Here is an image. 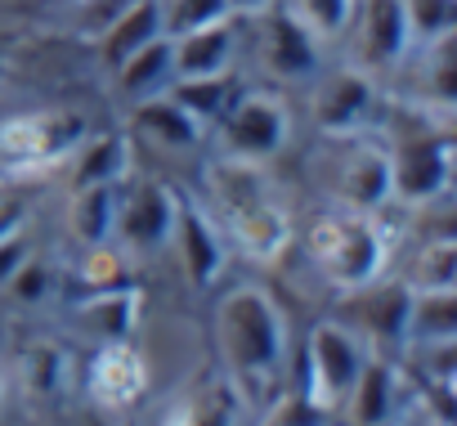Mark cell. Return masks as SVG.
<instances>
[{
	"label": "cell",
	"mask_w": 457,
	"mask_h": 426,
	"mask_svg": "<svg viewBox=\"0 0 457 426\" xmlns=\"http://www.w3.org/2000/svg\"><path fill=\"white\" fill-rule=\"evenodd\" d=\"M215 350L238 395H270L287 363V319L261 283H238L215 301Z\"/></svg>",
	"instance_id": "6da1fadb"
},
{
	"label": "cell",
	"mask_w": 457,
	"mask_h": 426,
	"mask_svg": "<svg viewBox=\"0 0 457 426\" xmlns=\"http://www.w3.org/2000/svg\"><path fill=\"white\" fill-rule=\"evenodd\" d=\"M390 261V238L377 221V211H350L323 216L310 230V265L341 292H354L372 279H381Z\"/></svg>",
	"instance_id": "7a4b0ae2"
},
{
	"label": "cell",
	"mask_w": 457,
	"mask_h": 426,
	"mask_svg": "<svg viewBox=\"0 0 457 426\" xmlns=\"http://www.w3.org/2000/svg\"><path fill=\"white\" fill-rule=\"evenodd\" d=\"M368 363V341L345 328L341 319H323L310 328L305 341V408L314 413H337L350 395V386L359 381Z\"/></svg>",
	"instance_id": "3957f363"
},
{
	"label": "cell",
	"mask_w": 457,
	"mask_h": 426,
	"mask_svg": "<svg viewBox=\"0 0 457 426\" xmlns=\"http://www.w3.org/2000/svg\"><path fill=\"white\" fill-rule=\"evenodd\" d=\"M390 157V197L399 202H430L448 188L453 175V139L448 130H430L421 117L395 135L386 148Z\"/></svg>",
	"instance_id": "277c9868"
},
{
	"label": "cell",
	"mask_w": 457,
	"mask_h": 426,
	"mask_svg": "<svg viewBox=\"0 0 457 426\" xmlns=\"http://www.w3.org/2000/svg\"><path fill=\"white\" fill-rule=\"evenodd\" d=\"M179 188L148 180V175H126L117 184V206H112V243L121 252H162L175 225Z\"/></svg>",
	"instance_id": "5b68a950"
},
{
	"label": "cell",
	"mask_w": 457,
	"mask_h": 426,
	"mask_svg": "<svg viewBox=\"0 0 457 426\" xmlns=\"http://www.w3.org/2000/svg\"><path fill=\"white\" fill-rule=\"evenodd\" d=\"M215 135H220L224 157L261 166L274 153H283V144L292 135V117H287L283 99H274L265 90H238V99L215 121Z\"/></svg>",
	"instance_id": "8992f818"
},
{
	"label": "cell",
	"mask_w": 457,
	"mask_h": 426,
	"mask_svg": "<svg viewBox=\"0 0 457 426\" xmlns=\"http://www.w3.org/2000/svg\"><path fill=\"white\" fill-rule=\"evenodd\" d=\"M86 139V117L46 108V113H19L0 121V157L10 166H50L63 153H72Z\"/></svg>",
	"instance_id": "52a82bcc"
},
{
	"label": "cell",
	"mask_w": 457,
	"mask_h": 426,
	"mask_svg": "<svg viewBox=\"0 0 457 426\" xmlns=\"http://www.w3.org/2000/svg\"><path fill=\"white\" fill-rule=\"evenodd\" d=\"M337 148H332V166H328V180H332V193L341 206L350 211H381L390 202V157L381 144L363 139V135H328Z\"/></svg>",
	"instance_id": "ba28073f"
},
{
	"label": "cell",
	"mask_w": 457,
	"mask_h": 426,
	"mask_svg": "<svg viewBox=\"0 0 457 426\" xmlns=\"http://www.w3.org/2000/svg\"><path fill=\"white\" fill-rule=\"evenodd\" d=\"M166 247H175L188 288H211V283L224 274V261H228L224 238H220V230L206 221V211H202L197 202H188L184 193H179V206H175V225H170Z\"/></svg>",
	"instance_id": "9c48e42d"
},
{
	"label": "cell",
	"mask_w": 457,
	"mask_h": 426,
	"mask_svg": "<svg viewBox=\"0 0 457 426\" xmlns=\"http://www.w3.org/2000/svg\"><path fill=\"white\" fill-rule=\"evenodd\" d=\"M265 32H261V59L274 77L305 81L319 72V37L287 10V5H265Z\"/></svg>",
	"instance_id": "30bf717a"
},
{
	"label": "cell",
	"mask_w": 457,
	"mask_h": 426,
	"mask_svg": "<svg viewBox=\"0 0 457 426\" xmlns=\"http://www.w3.org/2000/svg\"><path fill=\"white\" fill-rule=\"evenodd\" d=\"M148 395V363L130 341H108L95 350L90 363V399L108 413L135 408Z\"/></svg>",
	"instance_id": "8fae6325"
},
{
	"label": "cell",
	"mask_w": 457,
	"mask_h": 426,
	"mask_svg": "<svg viewBox=\"0 0 457 426\" xmlns=\"http://www.w3.org/2000/svg\"><path fill=\"white\" fill-rule=\"evenodd\" d=\"M372 81L359 72V68H337V72H323L319 86H314V126L323 135H350L368 121L372 113Z\"/></svg>",
	"instance_id": "7c38bea8"
},
{
	"label": "cell",
	"mask_w": 457,
	"mask_h": 426,
	"mask_svg": "<svg viewBox=\"0 0 457 426\" xmlns=\"http://www.w3.org/2000/svg\"><path fill=\"white\" fill-rule=\"evenodd\" d=\"M350 297V328L359 337H372V341H390L399 346L408 337V305H412V288L408 283H363Z\"/></svg>",
	"instance_id": "4fadbf2b"
},
{
	"label": "cell",
	"mask_w": 457,
	"mask_h": 426,
	"mask_svg": "<svg viewBox=\"0 0 457 426\" xmlns=\"http://www.w3.org/2000/svg\"><path fill=\"white\" fill-rule=\"evenodd\" d=\"M228 221V234H234V243L252 256V261H278L287 238H292V221L287 211L265 193V197H252L243 206H228L224 211Z\"/></svg>",
	"instance_id": "5bb4252c"
},
{
	"label": "cell",
	"mask_w": 457,
	"mask_h": 426,
	"mask_svg": "<svg viewBox=\"0 0 457 426\" xmlns=\"http://www.w3.org/2000/svg\"><path fill=\"white\" fill-rule=\"evenodd\" d=\"M238 413H243V395L234 390V381L211 377V381L179 390L162 408L157 426H238Z\"/></svg>",
	"instance_id": "9a60e30c"
},
{
	"label": "cell",
	"mask_w": 457,
	"mask_h": 426,
	"mask_svg": "<svg viewBox=\"0 0 457 426\" xmlns=\"http://www.w3.org/2000/svg\"><path fill=\"white\" fill-rule=\"evenodd\" d=\"M77 328L86 337H95L99 346L108 341H130L135 323H139V288L121 283V288H99V292H86L77 301Z\"/></svg>",
	"instance_id": "2e32d148"
},
{
	"label": "cell",
	"mask_w": 457,
	"mask_h": 426,
	"mask_svg": "<svg viewBox=\"0 0 457 426\" xmlns=\"http://www.w3.org/2000/svg\"><path fill=\"white\" fill-rule=\"evenodd\" d=\"M359 14V50L372 68H390L403 59L408 41V23H403V5L399 0H354Z\"/></svg>",
	"instance_id": "e0dca14e"
},
{
	"label": "cell",
	"mask_w": 457,
	"mask_h": 426,
	"mask_svg": "<svg viewBox=\"0 0 457 426\" xmlns=\"http://www.w3.org/2000/svg\"><path fill=\"white\" fill-rule=\"evenodd\" d=\"M234 50H238L234 19H220V23H206V28H197V32L170 37V63H175V77H211V72H228V63H234Z\"/></svg>",
	"instance_id": "ac0fdd59"
},
{
	"label": "cell",
	"mask_w": 457,
	"mask_h": 426,
	"mask_svg": "<svg viewBox=\"0 0 457 426\" xmlns=\"http://www.w3.org/2000/svg\"><path fill=\"white\" fill-rule=\"evenodd\" d=\"M399 399H403L399 368L368 355V363H363V372H359V381L350 386V395H345L341 408L350 413V426H386V422L395 417Z\"/></svg>",
	"instance_id": "d6986e66"
},
{
	"label": "cell",
	"mask_w": 457,
	"mask_h": 426,
	"mask_svg": "<svg viewBox=\"0 0 457 426\" xmlns=\"http://www.w3.org/2000/svg\"><path fill=\"white\" fill-rule=\"evenodd\" d=\"M130 130H135L139 139L157 144V148H170V153H188V148L206 135V126H197L166 90H162V95H148V99H135Z\"/></svg>",
	"instance_id": "ffe728a7"
},
{
	"label": "cell",
	"mask_w": 457,
	"mask_h": 426,
	"mask_svg": "<svg viewBox=\"0 0 457 426\" xmlns=\"http://www.w3.org/2000/svg\"><path fill=\"white\" fill-rule=\"evenodd\" d=\"M157 37H162V5H157V0H130V5L117 10V19H112L95 41H99L104 63H108V68H121L139 46H148V41H157Z\"/></svg>",
	"instance_id": "44dd1931"
},
{
	"label": "cell",
	"mask_w": 457,
	"mask_h": 426,
	"mask_svg": "<svg viewBox=\"0 0 457 426\" xmlns=\"http://www.w3.org/2000/svg\"><path fill=\"white\" fill-rule=\"evenodd\" d=\"M238 81L228 77V72H211V77H175L166 86V95L197 121V126H215L224 117V108L238 99Z\"/></svg>",
	"instance_id": "7402d4cb"
},
{
	"label": "cell",
	"mask_w": 457,
	"mask_h": 426,
	"mask_svg": "<svg viewBox=\"0 0 457 426\" xmlns=\"http://www.w3.org/2000/svg\"><path fill=\"white\" fill-rule=\"evenodd\" d=\"M130 175V139L121 130L95 135L77 144V171H72V188L86 184H121Z\"/></svg>",
	"instance_id": "603a6c76"
},
{
	"label": "cell",
	"mask_w": 457,
	"mask_h": 426,
	"mask_svg": "<svg viewBox=\"0 0 457 426\" xmlns=\"http://www.w3.org/2000/svg\"><path fill=\"white\" fill-rule=\"evenodd\" d=\"M112 206H117V184H86V188H72L68 234L77 238V247L112 243Z\"/></svg>",
	"instance_id": "cb8c5ba5"
},
{
	"label": "cell",
	"mask_w": 457,
	"mask_h": 426,
	"mask_svg": "<svg viewBox=\"0 0 457 426\" xmlns=\"http://www.w3.org/2000/svg\"><path fill=\"white\" fill-rule=\"evenodd\" d=\"M117 72V86L121 95L130 99H148V95H162L170 81H175V63H170V37H157L148 46H139Z\"/></svg>",
	"instance_id": "d4e9b609"
},
{
	"label": "cell",
	"mask_w": 457,
	"mask_h": 426,
	"mask_svg": "<svg viewBox=\"0 0 457 426\" xmlns=\"http://www.w3.org/2000/svg\"><path fill=\"white\" fill-rule=\"evenodd\" d=\"M448 337H457V288L412 292L403 341H448Z\"/></svg>",
	"instance_id": "484cf974"
},
{
	"label": "cell",
	"mask_w": 457,
	"mask_h": 426,
	"mask_svg": "<svg viewBox=\"0 0 457 426\" xmlns=\"http://www.w3.org/2000/svg\"><path fill=\"white\" fill-rule=\"evenodd\" d=\"M19 377H23L28 395H54L63 386V377H68V355L54 341H32L19 355Z\"/></svg>",
	"instance_id": "4316f807"
},
{
	"label": "cell",
	"mask_w": 457,
	"mask_h": 426,
	"mask_svg": "<svg viewBox=\"0 0 457 426\" xmlns=\"http://www.w3.org/2000/svg\"><path fill=\"white\" fill-rule=\"evenodd\" d=\"M412 292H439V288H457V243L453 238H435L421 243L412 274H408Z\"/></svg>",
	"instance_id": "83f0119b"
},
{
	"label": "cell",
	"mask_w": 457,
	"mask_h": 426,
	"mask_svg": "<svg viewBox=\"0 0 457 426\" xmlns=\"http://www.w3.org/2000/svg\"><path fill=\"white\" fill-rule=\"evenodd\" d=\"M157 5H162V37H184L206 23L234 19L224 0H157Z\"/></svg>",
	"instance_id": "f1b7e54d"
},
{
	"label": "cell",
	"mask_w": 457,
	"mask_h": 426,
	"mask_svg": "<svg viewBox=\"0 0 457 426\" xmlns=\"http://www.w3.org/2000/svg\"><path fill=\"white\" fill-rule=\"evenodd\" d=\"M130 274V261L117 243H99V247H81V261H77V279L99 292V288H121Z\"/></svg>",
	"instance_id": "f546056e"
},
{
	"label": "cell",
	"mask_w": 457,
	"mask_h": 426,
	"mask_svg": "<svg viewBox=\"0 0 457 426\" xmlns=\"http://www.w3.org/2000/svg\"><path fill=\"white\" fill-rule=\"evenodd\" d=\"M399 5H403L408 41H421V46L453 32L457 23V0H399Z\"/></svg>",
	"instance_id": "4dcf8cb0"
},
{
	"label": "cell",
	"mask_w": 457,
	"mask_h": 426,
	"mask_svg": "<svg viewBox=\"0 0 457 426\" xmlns=\"http://www.w3.org/2000/svg\"><path fill=\"white\" fill-rule=\"evenodd\" d=\"M287 10L314 32V37H341L354 19V0H287Z\"/></svg>",
	"instance_id": "1f68e13d"
},
{
	"label": "cell",
	"mask_w": 457,
	"mask_h": 426,
	"mask_svg": "<svg viewBox=\"0 0 457 426\" xmlns=\"http://www.w3.org/2000/svg\"><path fill=\"white\" fill-rule=\"evenodd\" d=\"M32 256V238H28V225L10 230L5 238H0V288H5L14 279V270Z\"/></svg>",
	"instance_id": "d6a6232c"
},
{
	"label": "cell",
	"mask_w": 457,
	"mask_h": 426,
	"mask_svg": "<svg viewBox=\"0 0 457 426\" xmlns=\"http://www.w3.org/2000/svg\"><path fill=\"white\" fill-rule=\"evenodd\" d=\"M46 283H50V279H46V265H41L37 256H28L5 288H14L19 301H41V297H46Z\"/></svg>",
	"instance_id": "836d02e7"
},
{
	"label": "cell",
	"mask_w": 457,
	"mask_h": 426,
	"mask_svg": "<svg viewBox=\"0 0 457 426\" xmlns=\"http://www.w3.org/2000/svg\"><path fill=\"white\" fill-rule=\"evenodd\" d=\"M28 221V202H19V197H0V238H5L10 230H19Z\"/></svg>",
	"instance_id": "e575fe53"
},
{
	"label": "cell",
	"mask_w": 457,
	"mask_h": 426,
	"mask_svg": "<svg viewBox=\"0 0 457 426\" xmlns=\"http://www.w3.org/2000/svg\"><path fill=\"white\" fill-rule=\"evenodd\" d=\"M224 5H228V14H261L274 0H224Z\"/></svg>",
	"instance_id": "d590c367"
},
{
	"label": "cell",
	"mask_w": 457,
	"mask_h": 426,
	"mask_svg": "<svg viewBox=\"0 0 457 426\" xmlns=\"http://www.w3.org/2000/svg\"><path fill=\"white\" fill-rule=\"evenodd\" d=\"M0 404H5V381H0Z\"/></svg>",
	"instance_id": "8d00e7d4"
}]
</instances>
